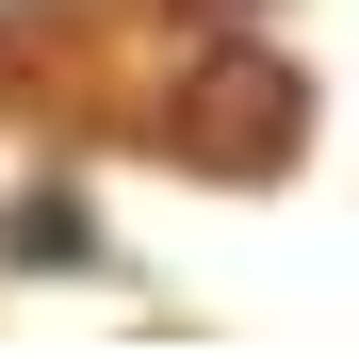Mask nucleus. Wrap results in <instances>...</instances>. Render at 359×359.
Listing matches in <instances>:
<instances>
[{
    "mask_svg": "<svg viewBox=\"0 0 359 359\" xmlns=\"http://www.w3.org/2000/svg\"><path fill=\"white\" fill-rule=\"evenodd\" d=\"M163 147L196 180H278L294 147H311V82H294L278 49H196L180 98H163Z\"/></svg>",
    "mask_w": 359,
    "mask_h": 359,
    "instance_id": "obj_1",
    "label": "nucleus"
},
{
    "mask_svg": "<svg viewBox=\"0 0 359 359\" xmlns=\"http://www.w3.org/2000/svg\"><path fill=\"white\" fill-rule=\"evenodd\" d=\"M17 262H82V196H33L17 212Z\"/></svg>",
    "mask_w": 359,
    "mask_h": 359,
    "instance_id": "obj_2",
    "label": "nucleus"
},
{
    "mask_svg": "<svg viewBox=\"0 0 359 359\" xmlns=\"http://www.w3.org/2000/svg\"><path fill=\"white\" fill-rule=\"evenodd\" d=\"M180 17H245V0H180Z\"/></svg>",
    "mask_w": 359,
    "mask_h": 359,
    "instance_id": "obj_3",
    "label": "nucleus"
}]
</instances>
